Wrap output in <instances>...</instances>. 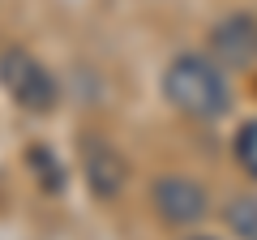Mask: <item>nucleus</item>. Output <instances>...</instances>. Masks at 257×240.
Returning a JSON list of instances; mask_svg holds the SVG:
<instances>
[{"mask_svg":"<svg viewBox=\"0 0 257 240\" xmlns=\"http://www.w3.org/2000/svg\"><path fill=\"white\" fill-rule=\"evenodd\" d=\"M163 94L189 120H219L231 111V86L223 77V65H214L210 56H176L163 69Z\"/></svg>","mask_w":257,"mask_h":240,"instance_id":"1","label":"nucleus"},{"mask_svg":"<svg viewBox=\"0 0 257 240\" xmlns=\"http://www.w3.org/2000/svg\"><path fill=\"white\" fill-rule=\"evenodd\" d=\"M0 86L30 116H47L60 103V86H56L52 69L26 47H5L0 52Z\"/></svg>","mask_w":257,"mask_h":240,"instance_id":"2","label":"nucleus"},{"mask_svg":"<svg viewBox=\"0 0 257 240\" xmlns=\"http://www.w3.org/2000/svg\"><path fill=\"white\" fill-rule=\"evenodd\" d=\"M150 202H155L159 219L172 227H189V223L206 219V210H210V193L189 176H159L150 189Z\"/></svg>","mask_w":257,"mask_h":240,"instance_id":"3","label":"nucleus"},{"mask_svg":"<svg viewBox=\"0 0 257 240\" xmlns=\"http://www.w3.org/2000/svg\"><path fill=\"white\" fill-rule=\"evenodd\" d=\"M210 60L240 73L257 65V22L248 13H231L210 30Z\"/></svg>","mask_w":257,"mask_h":240,"instance_id":"4","label":"nucleus"},{"mask_svg":"<svg viewBox=\"0 0 257 240\" xmlns=\"http://www.w3.org/2000/svg\"><path fill=\"white\" fill-rule=\"evenodd\" d=\"M82 172L90 180L94 197H103V202L120 197L128 185V163L107 138H82Z\"/></svg>","mask_w":257,"mask_h":240,"instance_id":"5","label":"nucleus"},{"mask_svg":"<svg viewBox=\"0 0 257 240\" xmlns=\"http://www.w3.org/2000/svg\"><path fill=\"white\" fill-rule=\"evenodd\" d=\"M227 227L240 240H257V197H231L227 202Z\"/></svg>","mask_w":257,"mask_h":240,"instance_id":"6","label":"nucleus"},{"mask_svg":"<svg viewBox=\"0 0 257 240\" xmlns=\"http://www.w3.org/2000/svg\"><path fill=\"white\" fill-rule=\"evenodd\" d=\"M231 150H236V163L257 180V120H244V125H240V133H236V142H231Z\"/></svg>","mask_w":257,"mask_h":240,"instance_id":"7","label":"nucleus"},{"mask_svg":"<svg viewBox=\"0 0 257 240\" xmlns=\"http://www.w3.org/2000/svg\"><path fill=\"white\" fill-rule=\"evenodd\" d=\"M30 163H39V172H43V180H47V189H60V180H64V176L56 172V159L47 155L43 146H35V150H30Z\"/></svg>","mask_w":257,"mask_h":240,"instance_id":"8","label":"nucleus"}]
</instances>
